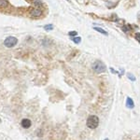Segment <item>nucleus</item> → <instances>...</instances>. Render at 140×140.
Returning a JSON list of instances; mask_svg holds the SVG:
<instances>
[{
	"label": "nucleus",
	"mask_w": 140,
	"mask_h": 140,
	"mask_svg": "<svg viewBox=\"0 0 140 140\" xmlns=\"http://www.w3.org/2000/svg\"><path fill=\"white\" fill-rule=\"evenodd\" d=\"M72 40H73L75 43H77V44H78V43H79L80 41H81V38H80L79 37H73V38H72Z\"/></svg>",
	"instance_id": "9b49d317"
},
{
	"label": "nucleus",
	"mask_w": 140,
	"mask_h": 140,
	"mask_svg": "<svg viewBox=\"0 0 140 140\" xmlns=\"http://www.w3.org/2000/svg\"><path fill=\"white\" fill-rule=\"evenodd\" d=\"M30 14H31V16H33V17H39V16H41V14H42V11L38 9H33L30 11Z\"/></svg>",
	"instance_id": "39448f33"
},
{
	"label": "nucleus",
	"mask_w": 140,
	"mask_h": 140,
	"mask_svg": "<svg viewBox=\"0 0 140 140\" xmlns=\"http://www.w3.org/2000/svg\"><path fill=\"white\" fill-rule=\"evenodd\" d=\"M105 140H108V139H105Z\"/></svg>",
	"instance_id": "f3484780"
},
{
	"label": "nucleus",
	"mask_w": 140,
	"mask_h": 140,
	"mask_svg": "<svg viewBox=\"0 0 140 140\" xmlns=\"http://www.w3.org/2000/svg\"><path fill=\"white\" fill-rule=\"evenodd\" d=\"M122 30L126 33V32H129V31L131 30V27H130V25H124V26L122 27Z\"/></svg>",
	"instance_id": "9d476101"
},
{
	"label": "nucleus",
	"mask_w": 140,
	"mask_h": 140,
	"mask_svg": "<svg viewBox=\"0 0 140 140\" xmlns=\"http://www.w3.org/2000/svg\"><path fill=\"white\" fill-rule=\"evenodd\" d=\"M9 5L8 1L7 0H0V8L1 9H4V8H7Z\"/></svg>",
	"instance_id": "0eeeda50"
},
{
	"label": "nucleus",
	"mask_w": 140,
	"mask_h": 140,
	"mask_svg": "<svg viewBox=\"0 0 140 140\" xmlns=\"http://www.w3.org/2000/svg\"><path fill=\"white\" fill-rule=\"evenodd\" d=\"M134 37H135V39L140 43V33H135Z\"/></svg>",
	"instance_id": "ddd939ff"
},
{
	"label": "nucleus",
	"mask_w": 140,
	"mask_h": 140,
	"mask_svg": "<svg viewBox=\"0 0 140 140\" xmlns=\"http://www.w3.org/2000/svg\"><path fill=\"white\" fill-rule=\"evenodd\" d=\"M98 125H99V119L97 116L91 115L87 119V126L90 129H95L98 127Z\"/></svg>",
	"instance_id": "f257e3e1"
},
{
	"label": "nucleus",
	"mask_w": 140,
	"mask_h": 140,
	"mask_svg": "<svg viewBox=\"0 0 140 140\" xmlns=\"http://www.w3.org/2000/svg\"><path fill=\"white\" fill-rule=\"evenodd\" d=\"M21 126H22V128H25V129H28V128H30L32 122H31L30 120L24 119V120H21Z\"/></svg>",
	"instance_id": "20e7f679"
},
{
	"label": "nucleus",
	"mask_w": 140,
	"mask_h": 140,
	"mask_svg": "<svg viewBox=\"0 0 140 140\" xmlns=\"http://www.w3.org/2000/svg\"><path fill=\"white\" fill-rule=\"evenodd\" d=\"M92 69L95 70L96 73H103L106 71V65L103 62L101 61H96L95 63H94L92 64Z\"/></svg>",
	"instance_id": "f03ea898"
},
{
	"label": "nucleus",
	"mask_w": 140,
	"mask_h": 140,
	"mask_svg": "<svg viewBox=\"0 0 140 140\" xmlns=\"http://www.w3.org/2000/svg\"><path fill=\"white\" fill-rule=\"evenodd\" d=\"M95 30H96L97 32H99V33H101V34H103V35H106V36H107V31H105L104 29H102V28L95 27Z\"/></svg>",
	"instance_id": "6e6552de"
},
{
	"label": "nucleus",
	"mask_w": 140,
	"mask_h": 140,
	"mask_svg": "<svg viewBox=\"0 0 140 140\" xmlns=\"http://www.w3.org/2000/svg\"><path fill=\"white\" fill-rule=\"evenodd\" d=\"M126 106H127V107H129V108H133V107H134V104L130 97H127V99H126Z\"/></svg>",
	"instance_id": "423d86ee"
},
{
	"label": "nucleus",
	"mask_w": 140,
	"mask_h": 140,
	"mask_svg": "<svg viewBox=\"0 0 140 140\" xmlns=\"http://www.w3.org/2000/svg\"><path fill=\"white\" fill-rule=\"evenodd\" d=\"M1 122H2V121H1V119H0V123H1Z\"/></svg>",
	"instance_id": "dca6fc26"
},
{
	"label": "nucleus",
	"mask_w": 140,
	"mask_h": 140,
	"mask_svg": "<svg viewBox=\"0 0 140 140\" xmlns=\"http://www.w3.org/2000/svg\"><path fill=\"white\" fill-rule=\"evenodd\" d=\"M34 3H35V5H37L38 7L42 6V2L40 0H34Z\"/></svg>",
	"instance_id": "f8f14e48"
},
{
	"label": "nucleus",
	"mask_w": 140,
	"mask_h": 140,
	"mask_svg": "<svg viewBox=\"0 0 140 140\" xmlns=\"http://www.w3.org/2000/svg\"><path fill=\"white\" fill-rule=\"evenodd\" d=\"M17 42H18V39H17L16 37H9L5 39V41H4V45L6 46L7 48H12V47H14V46L17 44Z\"/></svg>",
	"instance_id": "7ed1b4c3"
},
{
	"label": "nucleus",
	"mask_w": 140,
	"mask_h": 140,
	"mask_svg": "<svg viewBox=\"0 0 140 140\" xmlns=\"http://www.w3.org/2000/svg\"><path fill=\"white\" fill-rule=\"evenodd\" d=\"M127 77H128V78H129L130 79H131V80H135V78H134V77L133 76L132 74L128 73V74H127Z\"/></svg>",
	"instance_id": "2eb2a0df"
},
{
	"label": "nucleus",
	"mask_w": 140,
	"mask_h": 140,
	"mask_svg": "<svg viewBox=\"0 0 140 140\" xmlns=\"http://www.w3.org/2000/svg\"><path fill=\"white\" fill-rule=\"evenodd\" d=\"M44 28H45V30H46V31L52 30V29H53V25H45V26H44Z\"/></svg>",
	"instance_id": "1a4fd4ad"
},
{
	"label": "nucleus",
	"mask_w": 140,
	"mask_h": 140,
	"mask_svg": "<svg viewBox=\"0 0 140 140\" xmlns=\"http://www.w3.org/2000/svg\"><path fill=\"white\" fill-rule=\"evenodd\" d=\"M77 32L76 31H72V32H69V33H68V35H69L70 37H75V36H77Z\"/></svg>",
	"instance_id": "4468645a"
}]
</instances>
